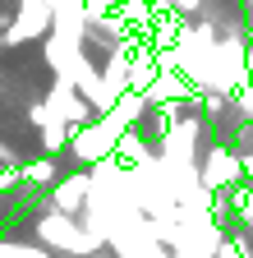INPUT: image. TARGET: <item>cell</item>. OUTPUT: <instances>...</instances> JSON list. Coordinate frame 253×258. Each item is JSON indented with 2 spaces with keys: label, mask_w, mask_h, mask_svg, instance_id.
<instances>
[{
  "label": "cell",
  "mask_w": 253,
  "mask_h": 258,
  "mask_svg": "<svg viewBox=\"0 0 253 258\" xmlns=\"http://www.w3.org/2000/svg\"><path fill=\"white\" fill-rule=\"evenodd\" d=\"M244 157L230 152V148H207V161H203V184L212 194H230L235 184H244Z\"/></svg>",
  "instance_id": "cell-1"
},
{
  "label": "cell",
  "mask_w": 253,
  "mask_h": 258,
  "mask_svg": "<svg viewBox=\"0 0 253 258\" xmlns=\"http://www.w3.org/2000/svg\"><path fill=\"white\" fill-rule=\"evenodd\" d=\"M37 231H42L46 244H60V249H69V253H83V249H92V244H102V235H78L74 221H69V212H46V217L37 221Z\"/></svg>",
  "instance_id": "cell-2"
},
{
  "label": "cell",
  "mask_w": 253,
  "mask_h": 258,
  "mask_svg": "<svg viewBox=\"0 0 253 258\" xmlns=\"http://www.w3.org/2000/svg\"><path fill=\"white\" fill-rule=\"evenodd\" d=\"M88 199H92V180L88 175H65V180L51 189V208L55 212H78Z\"/></svg>",
  "instance_id": "cell-3"
},
{
  "label": "cell",
  "mask_w": 253,
  "mask_h": 258,
  "mask_svg": "<svg viewBox=\"0 0 253 258\" xmlns=\"http://www.w3.org/2000/svg\"><path fill=\"white\" fill-rule=\"evenodd\" d=\"M42 143H46V152L55 157L60 148H65V143H69V124H65V120H60V115H55L51 124H42Z\"/></svg>",
  "instance_id": "cell-4"
},
{
  "label": "cell",
  "mask_w": 253,
  "mask_h": 258,
  "mask_svg": "<svg viewBox=\"0 0 253 258\" xmlns=\"http://www.w3.org/2000/svg\"><path fill=\"white\" fill-rule=\"evenodd\" d=\"M0 258H51L37 244H14V240H0Z\"/></svg>",
  "instance_id": "cell-5"
},
{
  "label": "cell",
  "mask_w": 253,
  "mask_h": 258,
  "mask_svg": "<svg viewBox=\"0 0 253 258\" xmlns=\"http://www.w3.org/2000/svg\"><path fill=\"white\" fill-rule=\"evenodd\" d=\"M212 258H248V244H244V235H235V240H226Z\"/></svg>",
  "instance_id": "cell-6"
},
{
  "label": "cell",
  "mask_w": 253,
  "mask_h": 258,
  "mask_svg": "<svg viewBox=\"0 0 253 258\" xmlns=\"http://www.w3.org/2000/svg\"><path fill=\"white\" fill-rule=\"evenodd\" d=\"M19 171H23V180H51L55 175L51 161H33V166H19Z\"/></svg>",
  "instance_id": "cell-7"
},
{
  "label": "cell",
  "mask_w": 253,
  "mask_h": 258,
  "mask_svg": "<svg viewBox=\"0 0 253 258\" xmlns=\"http://www.w3.org/2000/svg\"><path fill=\"white\" fill-rule=\"evenodd\" d=\"M166 5H171L175 14H198V10H203V0H166Z\"/></svg>",
  "instance_id": "cell-8"
},
{
  "label": "cell",
  "mask_w": 253,
  "mask_h": 258,
  "mask_svg": "<svg viewBox=\"0 0 253 258\" xmlns=\"http://www.w3.org/2000/svg\"><path fill=\"white\" fill-rule=\"evenodd\" d=\"M248 10H253V0H248Z\"/></svg>",
  "instance_id": "cell-9"
}]
</instances>
